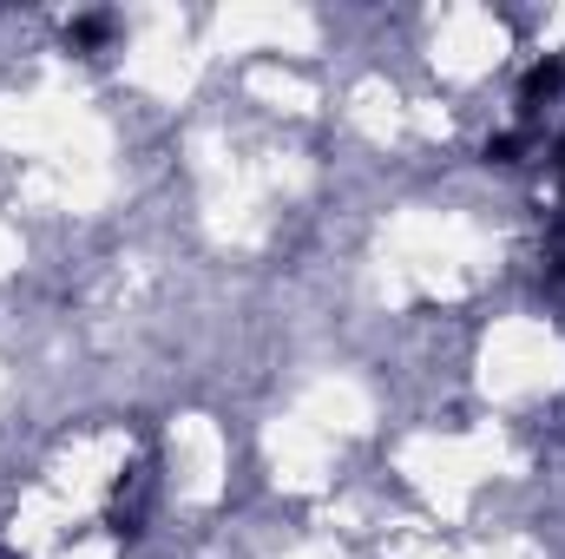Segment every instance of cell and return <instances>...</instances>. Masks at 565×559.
<instances>
[{
  "label": "cell",
  "instance_id": "obj_3",
  "mask_svg": "<svg viewBox=\"0 0 565 559\" xmlns=\"http://www.w3.org/2000/svg\"><path fill=\"white\" fill-rule=\"evenodd\" d=\"M520 145H526L520 133H500V139L487 145V158H493V165H513V158H520Z\"/></svg>",
  "mask_w": 565,
  "mask_h": 559
},
{
  "label": "cell",
  "instance_id": "obj_4",
  "mask_svg": "<svg viewBox=\"0 0 565 559\" xmlns=\"http://www.w3.org/2000/svg\"><path fill=\"white\" fill-rule=\"evenodd\" d=\"M559 178H565V151H559Z\"/></svg>",
  "mask_w": 565,
  "mask_h": 559
},
{
  "label": "cell",
  "instance_id": "obj_2",
  "mask_svg": "<svg viewBox=\"0 0 565 559\" xmlns=\"http://www.w3.org/2000/svg\"><path fill=\"white\" fill-rule=\"evenodd\" d=\"M106 33H113V20H106V13H93V20H79V27H73V40H79V46H99Z\"/></svg>",
  "mask_w": 565,
  "mask_h": 559
},
{
  "label": "cell",
  "instance_id": "obj_1",
  "mask_svg": "<svg viewBox=\"0 0 565 559\" xmlns=\"http://www.w3.org/2000/svg\"><path fill=\"white\" fill-rule=\"evenodd\" d=\"M559 86H565V60H546V66H533V73H526V86H520V106H526V113H540V106H546Z\"/></svg>",
  "mask_w": 565,
  "mask_h": 559
}]
</instances>
